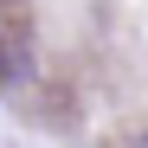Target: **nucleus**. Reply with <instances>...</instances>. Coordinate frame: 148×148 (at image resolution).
<instances>
[{
	"label": "nucleus",
	"instance_id": "f257e3e1",
	"mask_svg": "<svg viewBox=\"0 0 148 148\" xmlns=\"http://www.w3.org/2000/svg\"><path fill=\"white\" fill-rule=\"evenodd\" d=\"M135 148H148V135H135Z\"/></svg>",
	"mask_w": 148,
	"mask_h": 148
}]
</instances>
